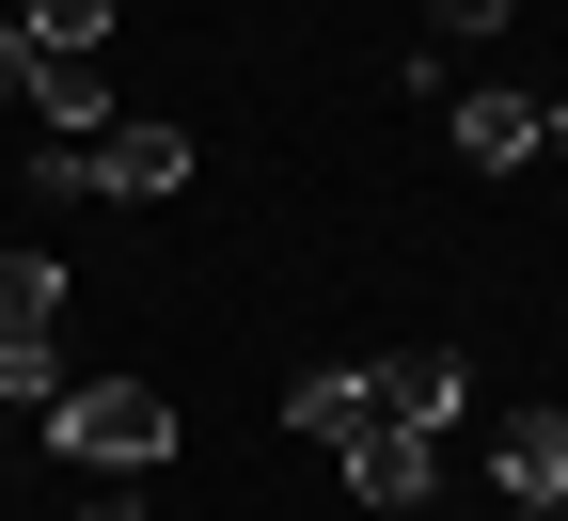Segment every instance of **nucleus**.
<instances>
[{"label": "nucleus", "instance_id": "nucleus-1", "mask_svg": "<svg viewBox=\"0 0 568 521\" xmlns=\"http://www.w3.org/2000/svg\"><path fill=\"white\" fill-rule=\"evenodd\" d=\"M32 442H48V459L63 474H174V395L159 380H63L48 411H32Z\"/></svg>", "mask_w": 568, "mask_h": 521}, {"label": "nucleus", "instance_id": "nucleus-2", "mask_svg": "<svg viewBox=\"0 0 568 521\" xmlns=\"http://www.w3.org/2000/svg\"><path fill=\"white\" fill-rule=\"evenodd\" d=\"M80 159H95V206H174L190 190V127L174 111H111Z\"/></svg>", "mask_w": 568, "mask_h": 521}, {"label": "nucleus", "instance_id": "nucleus-3", "mask_svg": "<svg viewBox=\"0 0 568 521\" xmlns=\"http://www.w3.org/2000/svg\"><path fill=\"white\" fill-rule=\"evenodd\" d=\"M364 395H379V427H426V442H443V427L474 411V363H443V348H395V363H364Z\"/></svg>", "mask_w": 568, "mask_h": 521}, {"label": "nucleus", "instance_id": "nucleus-4", "mask_svg": "<svg viewBox=\"0 0 568 521\" xmlns=\"http://www.w3.org/2000/svg\"><path fill=\"white\" fill-rule=\"evenodd\" d=\"M332 459H347L364 505H426V490H443V442H426V427H364V442H332Z\"/></svg>", "mask_w": 568, "mask_h": 521}, {"label": "nucleus", "instance_id": "nucleus-5", "mask_svg": "<svg viewBox=\"0 0 568 521\" xmlns=\"http://www.w3.org/2000/svg\"><path fill=\"white\" fill-rule=\"evenodd\" d=\"M443 142H458L474 174H521V159H537V96H506V80H474V96L443 111Z\"/></svg>", "mask_w": 568, "mask_h": 521}, {"label": "nucleus", "instance_id": "nucleus-6", "mask_svg": "<svg viewBox=\"0 0 568 521\" xmlns=\"http://www.w3.org/2000/svg\"><path fill=\"white\" fill-rule=\"evenodd\" d=\"M17 111H48V142H95V127H111V80H95V48H32Z\"/></svg>", "mask_w": 568, "mask_h": 521}, {"label": "nucleus", "instance_id": "nucleus-7", "mask_svg": "<svg viewBox=\"0 0 568 521\" xmlns=\"http://www.w3.org/2000/svg\"><path fill=\"white\" fill-rule=\"evenodd\" d=\"M489 490H506V505H552L568 490V411H506V427H489Z\"/></svg>", "mask_w": 568, "mask_h": 521}, {"label": "nucleus", "instance_id": "nucleus-8", "mask_svg": "<svg viewBox=\"0 0 568 521\" xmlns=\"http://www.w3.org/2000/svg\"><path fill=\"white\" fill-rule=\"evenodd\" d=\"M284 427H301V442H364V427H379V395H364V363H316V380L284 395Z\"/></svg>", "mask_w": 568, "mask_h": 521}, {"label": "nucleus", "instance_id": "nucleus-9", "mask_svg": "<svg viewBox=\"0 0 568 521\" xmlns=\"http://www.w3.org/2000/svg\"><path fill=\"white\" fill-rule=\"evenodd\" d=\"M0 332H63V253L0 238Z\"/></svg>", "mask_w": 568, "mask_h": 521}, {"label": "nucleus", "instance_id": "nucleus-10", "mask_svg": "<svg viewBox=\"0 0 568 521\" xmlns=\"http://www.w3.org/2000/svg\"><path fill=\"white\" fill-rule=\"evenodd\" d=\"M80 363H63V332H0V411H48Z\"/></svg>", "mask_w": 568, "mask_h": 521}, {"label": "nucleus", "instance_id": "nucleus-11", "mask_svg": "<svg viewBox=\"0 0 568 521\" xmlns=\"http://www.w3.org/2000/svg\"><path fill=\"white\" fill-rule=\"evenodd\" d=\"M111 17H126V0H17L32 48H111Z\"/></svg>", "mask_w": 568, "mask_h": 521}, {"label": "nucleus", "instance_id": "nucleus-12", "mask_svg": "<svg viewBox=\"0 0 568 521\" xmlns=\"http://www.w3.org/2000/svg\"><path fill=\"white\" fill-rule=\"evenodd\" d=\"M32 206H95V159H80V142H32Z\"/></svg>", "mask_w": 568, "mask_h": 521}, {"label": "nucleus", "instance_id": "nucleus-13", "mask_svg": "<svg viewBox=\"0 0 568 521\" xmlns=\"http://www.w3.org/2000/svg\"><path fill=\"white\" fill-rule=\"evenodd\" d=\"M80 521H159V505H142V474H95V505Z\"/></svg>", "mask_w": 568, "mask_h": 521}, {"label": "nucleus", "instance_id": "nucleus-14", "mask_svg": "<svg viewBox=\"0 0 568 521\" xmlns=\"http://www.w3.org/2000/svg\"><path fill=\"white\" fill-rule=\"evenodd\" d=\"M426 17H443V32H506L521 0H426Z\"/></svg>", "mask_w": 568, "mask_h": 521}, {"label": "nucleus", "instance_id": "nucleus-15", "mask_svg": "<svg viewBox=\"0 0 568 521\" xmlns=\"http://www.w3.org/2000/svg\"><path fill=\"white\" fill-rule=\"evenodd\" d=\"M17 80H32V32H17V17H0V111H17Z\"/></svg>", "mask_w": 568, "mask_h": 521}, {"label": "nucleus", "instance_id": "nucleus-16", "mask_svg": "<svg viewBox=\"0 0 568 521\" xmlns=\"http://www.w3.org/2000/svg\"><path fill=\"white\" fill-rule=\"evenodd\" d=\"M537 159H568V96H537Z\"/></svg>", "mask_w": 568, "mask_h": 521}, {"label": "nucleus", "instance_id": "nucleus-17", "mask_svg": "<svg viewBox=\"0 0 568 521\" xmlns=\"http://www.w3.org/2000/svg\"><path fill=\"white\" fill-rule=\"evenodd\" d=\"M521 521H568V490H552V505H521Z\"/></svg>", "mask_w": 568, "mask_h": 521}]
</instances>
